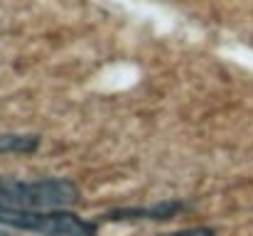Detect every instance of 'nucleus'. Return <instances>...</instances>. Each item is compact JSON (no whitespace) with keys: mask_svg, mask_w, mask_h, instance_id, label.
Masks as SVG:
<instances>
[{"mask_svg":"<svg viewBox=\"0 0 253 236\" xmlns=\"http://www.w3.org/2000/svg\"><path fill=\"white\" fill-rule=\"evenodd\" d=\"M82 199V189L69 177L15 180L0 175V207L15 209H69Z\"/></svg>","mask_w":253,"mask_h":236,"instance_id":"f257e3e1","label":"nucleus"},{"mask_svg":"<svg viewBox=\"0 0 253 236\" xmlns=\"http://www.w3.org/2000/svg\"><path fill=\"white\" fill-rule=\"evenodd\" d=\"M0 227L37 236H96L98 222L69 209H15L0 207Z\"/></svg>","mask_w":253,"mask_h":236,"instance_id":"f03ea898","label":"nucleus"},{"mask_svg":"<svg viewBox=\"0 0 253 236\" xmlns=\"http://www.w3.org/2000/svg\"><path fill=\"white\" fill-rule=\"evenodd\" d=\"M187 212V204L182 199H165L155 202L150 207H118L106 214H101V222L111 224H128V222H169Z\"/></svg>","mask_w":253,"mask_h":236,"instance_id":"7ed1b4c3","label":"nucleus"},{"mask_svg":"<svg viewBox=\"0 0 253 236\" xmlns=\"http://www.w3.org/2000/svg\"><path fill=\"white\" fill-rule=\"evenodd\" d=\"M42 138L35 133H5L0 136V153H22L30 155L40 148Z\"/></svg>","mask_w":253,"mask_h":236,"instance_id":"20e7f679","label":"nucleus"},{"mask_svg":"<svg viewBox=\"0 0 253 236\" xmlns=\"http://www.w3.org/2000/svg\"><path fill=\"white\" fill-rule=\"evenodd\" d=\"M155 236H216L211 227H189V229H179V232H165V234Z\"/></svg>","mask_w":253,"mask_h":236,"instance_id":"39448f33","label":"nucleus"},{"mask_svg":"<svg viewBox=\"0 0 253 236\" xmlns=\"http://www.w3.org/2000/svg\"><path fill=\"white\" fill-rule=\"evenodd\" d=\"M0 236H10V234H7V232H2V229H0Z\"/></svg>","mask_w":253,"mask_h":236,"instance_id":"423d86ee","label":"nucleus"}]
</instances>
